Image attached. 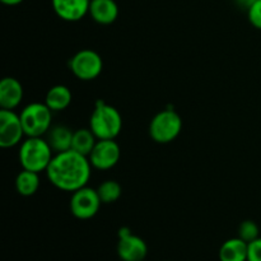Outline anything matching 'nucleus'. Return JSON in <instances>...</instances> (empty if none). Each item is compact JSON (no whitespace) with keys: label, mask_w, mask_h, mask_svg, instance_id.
I'll return each instance as SVG.
<instances>
[{"label":"nucleus","mask_w":261,"mask_h":261,"mask_svg":"<svg viewBox=\"0 0 261 261\" xmlns=\"http://www.w3.org/2000/svg\"><path fill=\"white\" fill-rule=\"evenodd\" d=\"M143 261H144V260H143Z\"/></svg>","instance_id":"obj_26"},{"label":"nucleus","mask_w":261,"mask_h":261,"mask_svg":"<svg viewBox=\"0 0 261 261\" xmlns=\"http://www.w3.org/2000/svg\"><path fill=\"white\" fill-rule=\"evenodd\" d=\"M73 99L71 91L64 84L51 87L45 97V103L53 112H60L68 109Z\"/></svg>","instance_id":"obj_15"},{"label":"nucleus","mask_w":261,"mask_h":261,"mask_svg":"<svg viewBox=\"0 0 261 261\" xmlns=\"http://www.w3.org/2000/svg\"><path fill=\"white\" fill-rule=\"evenodd\" d=\"M88 14L98 24L109 25L119 17V7L115 0H91Z\"/></svg>","instance_id":"obj_13"},{"label":"nucleus","mask_w":261,"mask_h":261,"mask_svg":"<svg viewBox=\"0 0 261 261\" xmlns=\"http://www.w3.org/2000/svg\"><path fill=\"white\" fill-rule=\"evenodd\" d=\"M40 173L32 171L22 170L15 177V189L22 196H32L40 189Z\"/></svg>","instance_id":"obj_17"},{"label":"nucleus","mask_w":261,"mask_h":261,"mask_svg":"<svg viewBox=\"0 0 261 261\" xmlns=\"http://www.w3.org/2000/svg\"><path fill=\"white\" fill-rule=\"evenodd\" d=\"M4 5H8V7H14V5L20 4L23 0H0Z\"/></svg>","instance_id":"obj_24"},{"label":"nucleus","mask_w":261,"mask_h":261,"mask_svg":"<svg viewBox=\"0 0 261 261\" xmlns=\"http://www.w3.org/2000/svg\"><path fill=\"white\" fill-rule=\"evenodd\" d=\"M166 261H170V260H166Z\"/></svg>","instance_id":"obj_25"},{"label":"nucleus","mask_w":261,"mask_h":261,"mask_svg":"<svg viewBox=\"0 0 261 261\" xmlns=\"http://www.w3.org/2000/svg\"><path fill=\"white\" fill-rule=\"evenodd\" d=\"M234 2H236V4L239 5V7L245 8V9H249V8L251 7L256 0H234Z\"/></svg>","instance_id":"obj_23"},{"label":"nucleus","mask_w":261,"mask_h":261,"mask_svg":"<svg viewBox=\"0 0 261 261\" xmlns=\"http://www.w3.org/2000/svg\"><path fill=\"white\" fill-rule=\"evenodd\" d=\"M25 137L36 138L43 137L51 129L53 111L46 103L32 102L27 105L19 114Z\"/></svg>","instance_id":"obj_4"},{"label":"nucleus","mask_w":261,"mask_h":261,"mask_svg":"<svg viewBox=\"0 0 261 261\" xmlns=\"http://www.w3.org/2000/svg\"><path fill=\"white\" fill-rule=\"evenodd\" d=\"M22 121L14 110H0V147L7 149L20 144L24 137Z\"/></svg>","instance_id":"obj_8"},{"label":"nucleus","mask_w":261,"mask_h":261,"mask_svg":"<svg viewBox=\"0 0 261 261\" xmlns=\"http://www.w3.org/2000/svg\"><path fill=\"white\" fill-rule=\"evenodd\" d=\"M89 129L98 140L116 139L122 129L121 114L111 105L97 101L89 117Z\"/></svg>","instance_id":"obj_3"},{"label":"nucleus","mask_w":261,"mask_h":261,"mask_svg":"<svg viewBox=\"0 0 261 261\" xmlns=\"http://www.w3.org/2000/svg\"><path fill=\"white\" fill-rule=\"evenodd\" d=\"M69 69L74 76L83 82H89L99 76L103 69L101 55L91 48L78 51L69 61Z\"/></svg>","instance_id":"obj_6"},{"label":"nucleus","mask_w":261,"mask_h":261,"mask_svg":"<svg viewBox=\"0 0 261 261\" xmlns=\"http://www.w3.org/2000/svg\"><path fill=\"white\" fill-rule=\"evenodd\" d=\"M102 204H112L120 199L122 194L121 185L115 180H106L97 189Z\"/></svg>","instance_id":"obj_19"},{"label":"nucleus","mask_w":261,"mask_h":261,"mask_svg":"<svg viewBox=\"0 0 261 261\" xmlns=\"http://www.w3.org/2000/svg\"><path fill=\"white\" fill-rule=\"evenodd\" d=\"M46 135H47L46 140L53 148L54 153H61L71 149L74 132H71V129H69L65 125L51 126V129L48 130Z\"/></svg>","instance_id":"obj_14"},{"label":"nucleus","mask_w":261,"mask_h":261,"mask_svg":"<svg viewBox=\"0 0 261 261\" xmlns=\"http://www.w3.org/2000/svg\"><path fill=\"white\" fill-rule=\"evenodd\" d=\"M247 17L250 23L257 30H261V0H256L251 7L247 9Z\"/></svg>","instance_id":"obj_21"},{"label":"nucleus","mask_w":261,"mask_h":261,"mask_svg":"<svg viewBox=\"0 0 261 261\" xmlns=\"http://www.w3.org/2000/svg\"><path fill=\"white\" fill-rule=\"evenodd\" d=\"M92 165L87 155L70 149L55 153L46 170L48 181L56 189L74 193L88 184L92 175Z\"/></svg>","instance_id":"obj_1"},{"label":"nucleus","mask_w":261,"mask_h":261,"mask_svg":"<svg viewBox=\"0 0 261 261\" xmlns=\"http://www.w3.org/2000/svg\"><path fill=\"white\" fill-rule=\"evenodd\" d=\"M97 140L98 139H97L96 135L93 134V132H92L89 127L78 129L74 132L73 143H71V149L88 157V155L91 154L92 150H93Z\"/></svg>","instance_id":"obj_18"},{"label":"nucleus","mask_w":261,"mask_h":261,"mask_svg":"<svg viewBox=\"0 0 261 261\" xmlns=\"http://www.w3.org/2000/svg\"><path fill=\"white\" fill-rule=\"evenodd\" d=\"M259 227L254 221H244L239 227V237L246 241L247 244L259 239Z\"/></svg>","instance_id":"obj_20"},{"label":"nucleus","mask_w":261,"mask_h":261,"mask_svg":"<svg viewBox=\"0 0 261 261\" xmlns=\"http://www.w3.org/2000/svg\"><path fill=\"white\" fill-rule=\"evenodd\" d=\"M102 201L97 190L84 186V188L71 193L69 206H70L71 214L76 219L87 221V219L93 218L98 213Z\"/></svg>","instance_id":"obj_7"},{"label":"nucleus","mask_w":261,"mask_h":261,"mask_svg":"<svg viewBox=\"0 0 261 261\" xmlns=\"http://www.w3.org/2000/svg\"><path fill=\"white\" fill-rule=\"evenodd\" d=\"M117 255L122 261H143L148 255V246L144 240L122 227L119 231Z\"/></svg>","instance_id":"obj_10"},{"label":"nucleus","mask_w":261,"mask_h":261,"mask_svg":"<svg viewBox=\"0 0 261 261\" xmlns=\"http://www.w3.org/2000/svg\"><path fill=\"white\" fill-rule=\"evenodd\" d=\"M54 150L48 142L42 137L28 138L20 143L19 163L23 170L32 172H46L48 165L54 158Z\"/></svg>","instance_id":"obj_2"},{"label":"nucleus","mask_w":261,"mask_h":261,"mask_svg":"<svg viewBox=\"0 0 261 261\" xmlns=\"http://www.w3.org/2000/svg\"><path fill=\"white\" fill-rule=\"evenodd\" d=\"M247 261H261V237L249 244Z\"/></svg>","instance_id":"obj_22"},{"label":"nucleus","mask_w":261,"mask_h":261,"mask_svg":"<svg viewBox=\"0 0 261 261\" xmlns=\"http://www.w3.org/2000/svg\"><path fill=\"white\" fill-rule=\"evenodd\" d=\"M54 12L65 22H78L89 13L91 0H51Z\"/></svg>","instance_id":"obj_11"},{"label":"nucleus","mask_w":261,"mask_h":261,"mask_svg":"<svg viewBox=\"0 0 261 261\" xmlns=\"http://www.w3.org/2000/svg\"><path fill=\"white\" fill-rule=\"evenodd\" d=\"M249 244L240 237L229 239L219 249V261H247Z\"/></svg>","instance_id":"obj_16"},{"label":"nucleus","mask_w":261,"mask_h":261,"mask_svg":"<svg viewBox=\"0 0 261 261\" xmlns=\"http://www.w3.org/2000/svg\"><path fill=\"white\" fill-rule=\"evenodd\" d=\"M23 86L18 79L5 76L0 82V107L4 110L17 109L23 101Z\"/></svg>","instance_id":"obj_12"},{"label":"nucleus","mask_w":261,"mask_h":261,"mask_svg":"<svg viewBox=\"0 0 261 261\" xmlns=\"http://www.w3.org/2000/svg\"><path fill=\"white\" fill-rule=\"evenodd\" d=\"M182 120L175 110H162L153 116L149 124V135L155 143L168 144L180 135Z\"/></svg>","instance_id":"obj_5"},{"label":"nucleus","mask_w":261,"mask_h":261,"mask_svg":"<svg viewBox=\"0 0 261 261\" xmlns=\"http://www.w3.org/2000/svg\"><path fill=\"white\" fill-rule=\"evenodd\" d=\"M121 157L120 145L115 139L97 140L93 150L88 155L92 167L99 171H107L114 168Z\"/></svg>","instance_id":"obj_9"}]
</instances>
